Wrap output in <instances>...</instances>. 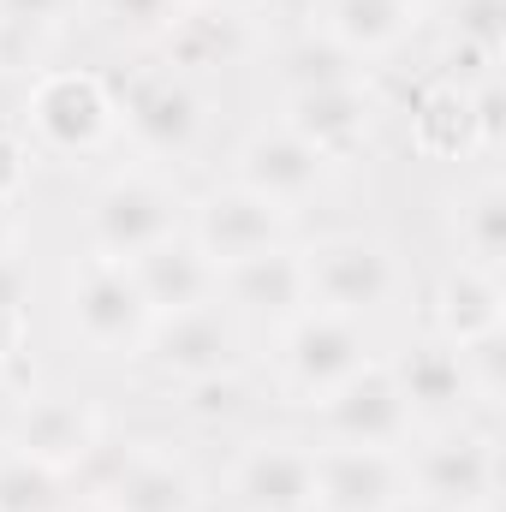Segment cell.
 Segmentation results:
<instances>
[{
    "label": "cell",
    "mask_w": 506,
    "mask_h": 512,
    "mask_svg": "<svg viewBox=\"0 0 506 512\" xmlns=\"http://www.w3.org/2000/svg\"><path fill=\"white\" fill-rule=\"evenodd\" d=\"M114 126H120L114 84L84 66H54L30 84L18 131L30 137V149H48V155H96L114 137Z\"/></svg>",
    "instance_id": "1"
},
{
    "label": "cell",
    "mask_w": 506,
    "mask_h": 512,
    "mask_svg": "<svg viewBox=\"0 0 506 512\" xmlns=\"http://www.w3.org/2000/svg\"><path fill=\"white\" fill-rule=\"evenodd\" d=\"M114 114H120V131L131 143L143 155H161V161L191 155L203 137V96L173 66H137L114 90Z\"/></svg>",
    "instance_id": "2"
},
{
    "label": "cell",
    "mask_w": 506,
    "mask_h": 512,
    "mask_svg": "<svg viewBox=\"0 0 506 512\" xmlns=\"http://www.w3.org/2000/svg\"><path fill=\"white\" fill-rule=\"evenodd\" d=\"M405 495L453 512H495V501H501V447H495V435H483V429L435 435L405 465Z\"/></svg>",
    "instance_id": "3"
},
{
    "label": "cell",
    "mask_w": 506,
    "mask_h": 512,
    "mask_svg": "<svg viewBox=\"0 0 506 512\" xmlns=\"http://www.w3.org/2000/svg\"><path fill=\"white\" fill-rule=\"evenodd\" d=\"M304 280H310V310L370 316L393 298L399 268H393V251L370 233H334L304 251Z\"/></svg>",
    "instance_id": "4"
},
{
    "label": "cell",
    "mask_w": 506,
    "mask_h": 512,
    "mask_svg": "<svg viewBox=\"0 0 506 512\" xmlns=\"http://www.w3.org/2000/svg\"><path fill=\"white\" fill-rule=\"evenodd\" d=\"M185 233V203L173 197V185L149 179V173H114L96 197H90V245L96 256L131 262L137 251L161 245Z\"/></svg>",
    "instance_id": "5"
},
{
    "label": "cell",
    "mask_w": 506,
    "mask_h": 512,
    "mask_svg": "<svg viewBox=\"0 0 506 512\" xmlns=\"http://www.w3.org/2000/svg\"><path fill=\"white\" fill-rule=\"evenodd\" d=\"M66 310H72L78 340L96 346V352H114V358L143 352V340H149V328H155V316H149V304H143L131 268L114 262V256H90V262L72 274Z\"/></svg>",
    "instance_id": "6"
},
{
    "label": "cell",
    "mask_w": 506,
    "mask_h": 512,
    "mask_svg": "<svg viewBox=\"0 0 506 512\" xmlns=\"http://www.w3.org/2000/svg\"><path fill=\"white\" fill-rule=\"evenodd\" d=\"M370 364V340L358 328V316H334V310H298L280 334V376L292 393H304L310 405L322 393L346 382L352 370Z\"/></svg>",
    "instance_id": "7"
},
{
    "label": "cell",
    "mask_w": 506,
    "mask_h": 512,
    "mask_svg": "<svg viewBox=\"0 0 506 512\" xmlns=\"http://www.w3.org/2000/svg\"><path fill=\"white\" fill-rule=\"evenodd\" d=\"M143 358L155 376L167 382H209V376H233L239 370V322L221 310V298L179 310V316H155Z\"/></svg>",
    "instance_id": "8"
},
{
    "label": "cell",
    "mask_w": 506,
    "mask_h": 512,
    "mask_svg": "<svg viewBox=\"0 0 506 512\" xmlns=\"http://www.w3.org/2000/svg\"><path fill=\"white\" fill-rule=\"evenodd\" d=\"M185 239L209 256L215 268L256 256L268 245H286V209H274L268 197H256L245 185H215L185 209Z\"/></svg>",
    "instance_id": "9"
},
{
    "label": "cell",
    "mask_w": 506,
    "mask_h": 512,
    "mask_svg": "<svg viewBox=\"0 0 506 512\" xmlns=\"http://www.w3.org/2000/svg\"><path fill=\"white\" fill-rule=\"evenodd\" d=\"M316 423L340 447H399L411 435V411H405V399L393 387V370L381 358L352 370L334 393H322L316 399Z\"/></svg>",
    "instance_id": "10"
},
{
    "label": "cell",
    "mask_w": 506,
    "mask_h": 512,
    "mask_svg": "<svg viewBox=\"0 0 506 512\" xmlns=\"http://www.w3.org/2000/svg\"><path fill=\"white\" fill-rule=\"evenodd\" d=\"M405 501V459L393 447H316L310 512H393Z\"/></svg>",
    "instance_id": "11"
},
{
    "label": "cell",
    "mask_w": 506,
    "mask_h": 512,
    "mask_svg": "<svg viewBox=\"0 0 506 512\" xmlns=\"http://www.w3.org/2000/svg\"><path fill=\"white\" fill-rule=\"evenodd\" d=\"M108 423H102V411L90 405V399H78V393H36V399H24L18 411H12V423H6V447L12 453H24V459H42V465H54V471H78V459L96 447V435H102Z\"/></svg>",
    "instance_id": "12"
},
{
    "label": "cell",
    "mask_w": 506,
    "mask_h": 512,
    "mask_svg": "<svg viewBox=\"0 0 506 512\" xmlns=\"http://www.w3.org/2000/svg\"><path fill=\"white\" fill-rule=\"evenodd\" d=\"M239 512H310L316 501V447L304 441H251L233 465Z\"/></svg>",
    "instance_id": "13"
},
{
    "label": "cell",
    "mask_w": 506,
    "mask_h": 512,
    "mask_svg": "<svg viewBox=\"0 0 506 512\" xmlns=\"http://www.w3.org/2000/svg\"><path fill=\"white\" fill-rule=\"evenodd\" d=\"M322 173H328V161H322L310 143H298L286 126L251 131V137L239 143V155H233V185L268 197L274 209H298L304 197H316Z\"/></svg>",
    "instance_id": "14"
},
{
    "label": "cell",
    "mask_w": 506,
    "mask_h": 512,
    "mask_svg": "<svg viewBox=\"0 0 506 512\" xmlns=\"http://www.w3.org/2000/svg\"><path fill=\"white\" fill-rule=\"evenodd\" d=\"M376 96L364 84H328V90H292L286 96V131L310 143L322 161H346L370 143Z\"/></svg>",
    "instance_id": "15"
},
{
    "label": "cell",
    "mask_w": 506,
    "mask_h": 512,
    "mask_svg": "<svg viewBox=\"0 0 506 512\" xmlns=\"http://www.w3.org/2000/svg\"><path fill=\"white\" fill-rule=\"evenodd\" d=\"M126 268L137 280V292H143V304H149V316H179V310H197V304L221 298V268L197 251L185 233L137 251Z\"/></svg>",
    "instance_id": "16"
},
{
    "label": "cell",
    "mask_w": 506,
    "mask_h": 512,
    "mask_svg": "<svg viewBox=\"0 0 506 512\" xmlns=\"http://www.w3.org/2000/svg\"><path fill=\"white\" fill-rule=\"evenodd\" d=\"M221 292L233 298V310H251V316H268V322H292L298 310H310L304 251L268 245L256 256H239V262L221 268Z\"/></svg>",
    "instance_id": "17"
},
{
    "label": "cell",
    "mask_w": 506,
    "mask_h": 512,
    "mask_svg": "<svg viewBox=\"0 0 506 512\" xmlns=\"http://www.w3.org/2000/svg\"><path fill=\"white\" fill-rule=\"evenodd\" d=\"M387 370H393V387H399L411 423H417V417H423V423H453V417L465 411V399H471L465 370H459V346H447L441 334L405 346Z\"/></svg>",
    "instance_id": "18"
},
{
    "label": "cell",
    "mask_w": 506,
    "mask_h": 512,
    "mask_svg": "<svg viewBox=\"0 0 506 512\" xmlns=\"http://www.w3.org/2000/svg\"><path fill=\"white\" fill-rule=\"evenodd\" d=\"M506 328V286L495 268H477V262H453L435 286V334L447 346H465L477 334H495Z\"/></svg>",
    "instance_id": "19"
},
{
    "label": "cell",
    "mask_w": 506,
    "mask_h": 512,
    "mask_svg": "<svg viewBox=\"0 0 506 512\" xmlns=\"http://www.w3.org/2000/svg\"><path fill=\"white\" fill-rule=\"evenodd\" d=\"M197 477H191V465L185 459H173V453H155L149 441L137 447V459H131L126 471L102 489V512H197Z\"/></svg>",
    "instance_id": "20"
},
{
    "label": "cell",
    "mask_w": 506,
    "mask_h": 512,
    "mask_svg": "<svg viewBox=\"0 0 506 512\" xmlns=\"http://www.w3.org/2000/svg\"><path fill=\"white\" fill-rule=\"evenodd\" d=\"M411 143L429 161H465L477 155V131H471V96L459 78H429L411 102Z\"/></svg>",
    "instance_id": "21"
},
{
    "label": "cell",
    "mask_w": 506,
    "mask_h": 512,
    "mask_svg": "<svg viewBox=\"0 0 506 512\" xmlns=\"http://www.w3.org/2000/svg\"><path fill=\"white\" fill-rule=\"evenodd\" d=\"M155 48L167 54L173 72H215V66H233V60L251 48V36H245V18H233V12L185 6V12L173 18V30H167Z\"/></svg>",
    "instance_id": "22"
},
{
    "label": "cell",
    "mask_w": 506,
    "mask_h": 512,
    "mask_svg": "<svg viewBox=\"0 0 506 512\" xmlns=\"http://www.w3.org/2000/svg\"><path fill=\"white\" fill-rule=\"evenodd\" d=\"M322 18H328L322 30H328L340 48H352L358 60L399 48V42L411 36V24H417V12L399 6V0H328Z\"/></svg>",
    "instance_id": "23"
},
{
    "label": "cell",
    "mask_w": 506,
    "mask_h": 512,
    "mask_svg": "<svg viewBox=\"0 0 506 512\" xmlns=\"http://www.w3.org/2000/svg\"><path fill=\"white\" fill-rule=\"evenodd\" d=\"M447 36H453V66L441 78H453L459 66H471V78L495 72L506 48V0H447Z\"/></svg>",
    "instance_id": "24"
},
{
    "label": "cell",
    "mask_w": 506,
    "mask_h": 512,
    "mask_svg": "<svg viewBox=\"0 0 506 512\" xmlns=\"http://www.w3.org/2000/svg\"><path fill=\"white\" fill-rule=\"evenodd\" d=\"M280 78H286V96L292 90H328V84H364V60L352 48H340L328 30H298L280 48Z\"/></svg>",
    "instance_id": "25"
},
{
    "label": "cell",
    "mask_w": 506,
    "mask_h": 512,
    "mask_svg": "<svg viewBox=\"0 0 506 512\" xmlns=\"http://www.w3.org/2000/svg\"><path fill=\"white\" fill-rule=\"evenodd\" d=\"M84 495L66 471L24 459V453H0V512H78Z\"/></svg>",
    "instance_id": "26"
},
{
    "label": "cell",
    "mask_w": 506,
    "mask_h": 512,
    "mask_svg": "<svg viewBox=\"0 0 506 512\" xmlns=\"http://www.w3.org/2000/svg\"><path fill=\"white\" fill-rule=\"evenodd\" d=\"M459 262H477V268H495L506 262V185H477L471 203L459 209Z\"/></svg>",
    "instance_id": "27"
},
{
    "label": "cell",
    "mask_w": 506,
    "mask_h": 512,
    "mask_svg": "<svg viewBox=\"0 0 506 512\" xmlns=\"http://www.w3.org/2000/svg\"><path fill=\"white\" fill-rule=\"evenodd\" d=\"M185 6H191V0H96L102 30H108L114 42H161Z\"/></svg>",
    "instance_id": "28"
},
{
    "label": "cell",
    "mask_w": 506,
    "mask_h": 512,
    "mask_svg": "<svg viewBox=\"0 0 506 512\" xmlns=\"http://www.w3.org/2000/svg\"><path fill=\"white\" fill-rule=\"evenodd\" d=\"M24 340H30V268L18 251H6L0 256V358L12 370H18Z\"/></svg>",
    "instance_id": "29"
},
{
    "label": "cell",
    "mask_w": 506,
    "mask_h": 512,
    "mask_svg": "<svg viewBox=\"0 0 506 512\" xmlns=\"http://www.w3.org/2000/svg\"><path fill=\"white\" fill-rule=\"evenodd\" d=\"M459 370H465L471 399H489V405H495L501 387H506V328L465 340V346H459Z\"/></svg>",
    "instance_id": "30"
},
{
    "label": "cell",
    "mask_w": 506,
    "mask_h": 512,
    "mask_svg": "<svg viewBox=\"0 0 506 512\" xmlns=\"http://www.w3.org/2000/svg\"><path fill=\"white\" fill-rule=\"evenodd\" d=\"M471 96V131H477V155H495L506 143V84H501V66L483 72L477 84H465Z\"/></svg>",
    "instance_id": "31"
},
{
    "label": "cell",
    "mask_w": 506,
    "mask_h": 512,
    "mask_svg": "<svg viewBox=\"0 0 506 512\" xmlns=\"http://www.w3.org/2000/svg\"><path fill=\"white\" fill-rule=\"evenodd\" d=\"M185 411H191L197 423H227V417H239V411H245V382H239V370H233V376H209V382H185Z\"/></svg>",
    "instance_id": "32"
},
{
    "label": "cell",
    "mask_w": 506,
    "mask_h": 512,
    "mask_svg": "<svg viewBox=\"0 0 506 512\" xmlns=\"http://www.w3.org/2000/svg\"><path fill=\"white\" fill-rule=\"evenodd\" d=\"M72 12H78V0H0V24H6V36H42V30H60Z\"/></svg>",
    "instance_id": "33"
},
{
    "label": "cell",
    "mask_w": 506,
    "mask_h": 512,
    "mask_svg": "<svg viewBox=\"0 0 506 512\" xmlns=\"http://www.w3.org/2000/svg\"><path fill=\"white\" fill-rule=\"evenodd\" d=\"M30 185V137L12 126H0V203L12 209Z\"/></svg>",
    "instance_id": "34"
},
{
    "label": "cell",
    "mask_w": 506,
    "mask_h": 512,
    "mask_svg": "<svg viewBox=\"0 0 506 512\" xmlns=\"http://www.w3.org/2000/svg\"><path fill=\"white\" fill-rule=\"evenodd\" d=\"M191 6H209V12H233V18H251V12L274 6V0H191Z\"/></svg>",
    "instance_id": "35"
},
{
    "label": "cell",
    "mask_w": 506,
    "mask_h": 512,
    "mask_svg": "<svg viewBox=\"0 0 506 512\" xmlns=\"http://www.w3.org/2000/svg\"><path fill=\"white\" fill-rule=\"evenodd\" d=\"M6 251H18V221H12V209L0 203V256Z\"/></svg>",
    "instance_id": "36"
},
{
    "label": "cell",
    "mask_w": 506,
    "mask_h": 512,
    "mask_svg": "<svg viewBox=\"0 0 506 512\" xmlns=\"http://www.w3.org/2000/svg\"><path fill=\"white\" fill-rule=\"evenodd\" d=\"M393 512H453V507H435V501H417V495H405Z\"/></svg>",
    "instance_id": "37"
},
{
    "label": "cell",
    "mask_w": 506,
    "mask_h": 512,
    "mask_svg": "<svg viewBox=\"0 0 506 512\" xmlns=\"http://www.w3.org/2000/svg\"><path fill=\"white\" fill-rule=\"evenodd\" d=\"M6 387H12V364H6V358H0V393H6Z\"/></svg>",
    "instance_id": "38"
},
{
    "label": "cell",
    "mask_w": 506,
    "mask_h": 512,
    "mask_svg": "<svg viewBox=\"0 0 506 512\" xmlns=\"http://www.w3.org/2000/svg\"><path fill=\"white\" fill-rule=\"evenodd\" d=\"M399 6H411V12H423V6H435V0H399Z\"/></svg>",
    "instance_id": "39"
},
{
    "label": "cell",
    "mask_w": 506,
    "mask_h": 512,
    "mask_svg": "<svg viewBox=\"0 0 506 512\" xmlns=\"http://www.w3.org/2000/svg\"><path fill=\"white\" fill-rule=\"evenodd\" d=\"M6 42H12V36H6V24H0V48H6Z\"/></svg>",
    "instance_id": "40"
}]
</instances>
